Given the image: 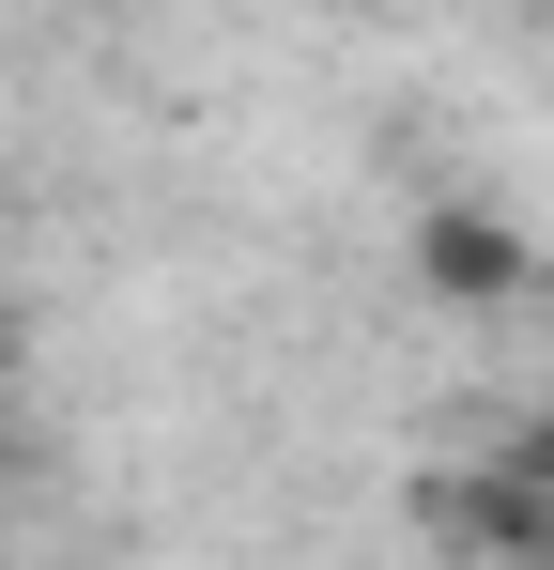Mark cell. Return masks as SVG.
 I'll use <instances>...</instances> for the list:
<instances>
[{"instance_id": "2", "label": "cell", "mask_w": 554, "mask_h": 570, "mask_svg": "<svg viewBox=\"0 0 554 570\" xmlns=\"http://www.w3.org/2000/svg\"><path fill=\"white\" fill-rule=\"evenodd\" d=\"M0 371H16V324H0Z\"/></svg>"}, {"instance_id": "1", "label": "cell", "mask_w": 554, "mask_h": 570, "mask_svg": "<svg viewBox=\"0 0 554 570\" xmlns=\"http://www.w3.org/2000/svg\"><path fill=\"white\" fill-rule=\"evenodd\" d=\"M447 524L477 540V556H508V570H554V401H540L477 478H447Z\"/></svg>"}]
</instances>
